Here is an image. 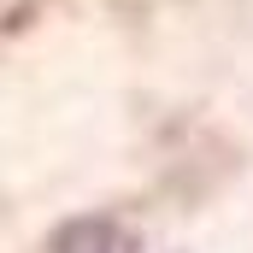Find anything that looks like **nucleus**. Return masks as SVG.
Segmentation results:
<instances>
[{"instance_id": "f257e3e1", "label": "nucleus", "mask_w": 253, "mask_h": 253, "mask_svg": "<svg viewBox=\"0 0 253 253\" xmlns=\"http://www.w3.org/2000/svg\"><path fill=\"white\" fill-rule=\"evenodd\" d=\"M53 253H135V236L118 218H71L53 236Z\"/></svg>"}]
</instances>
